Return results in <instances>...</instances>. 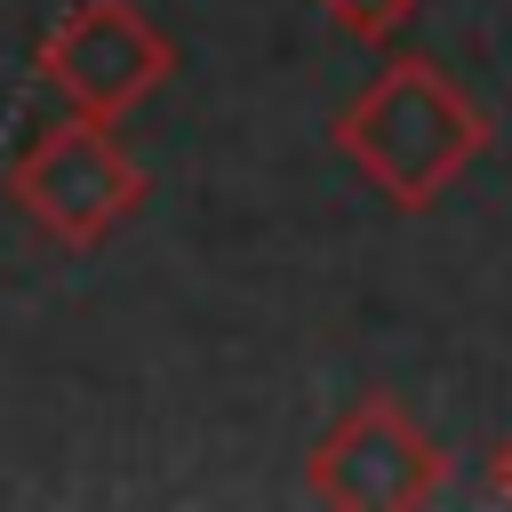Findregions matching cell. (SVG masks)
Returning a JSON list of instances; mask_svg holds the SVG:
<instances>
[{"instance_id":"1","label":"cell","mask_w":512,"mask_h":512,"mask_svg":"<svg viewBox=\"0 0 512 512\" xmlns=\"http://www.w3.org/2000/svg\"><path fill=\"white\" fill-rule=\"evenodd\" d=\"M328 136L392 208L416 216L488 152V112L432 56H384V72L344 96Z\"/></svg>"},{"instance_id":"2","label":"cell","mask_w":512,"mask_h":512,"mask_svg":"<svg viewBox=\"0 0 512 512\" xmlns=\"http://www.w3.org/2000/svg\"><path fill=\"white\" fill-rule=\"evenodd\" d=\"M8 200L72 256L104 248L136 208H144V168L136 152L112 136V120L64 112L48 128H32V144L8 160Z\"/></svg>"},{"instance_id":"3","label":"cell","mask_w":512,"mask_h":512,"mask_svg":"<svg viewBox=\"0 0 512 512\" xmlns=\"http://www.w3.org/2000/svg\"><path fill=\"white\" fill-rule=\"evenodd\" d=\"M440 480H448L440 440L392 392H360L304 456L312 504H336V512H408V504H432Z\"/></svg>"},{"instance_id":"4","label":"cell","mask_w":512,"mask_h":512,"mask_svg":"<svg viewBox=\"0 0 512 512\" xmlns=\"http://www.w3.org/2000/svg\"><path fill=\"white\" fill-rule=\"evenodd\" d=\"M40 80L88 112V120H128L168 72H176V40L136 8V0H72L48 32H40Z\"/></svg>"},{"instance_id":"5","label":"cell","mask_w":512,"mask_h":512,"mask_svg":"<svg viewBox=\"0 0 512 512\" xmlns=\"http://www.w3.org/2000/svg\"><path fill=\"white\" fill-rule=\"evenodd\" d=\"M328 8V24L344 32V40H360V48H384V40H400L408 24H416V0H320Z\"/></svg>"},{"instance_id":"6","label":"cell","mask_w":512,"mask_h":512,"mask_svg":"<svg viewBox=\"0 0 512 512\" xmlns=\"http://www.w3.org/2000/svg\"><path fill=\"white\" fill-rule=\"evenodd\" d=\"M488 496H496V504H512V432L488 448Z\"/></svg>"}]
</instances>
